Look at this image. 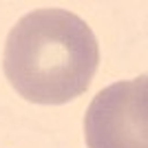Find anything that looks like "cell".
Masks as SVG:
<instances>
[{"label":"cell","mask_w":148,"mask_h":148,"mask_svg":"<svg viewBox=\"0 0 148 148\" xmlns=\"http://www.w3.org/2000/svg\"><path fill=\"white\" fill-rule=\"evenodd\" d=\"M2 66L27 102L66 104L91 86L99 44L80 16L56 7L36 9L11 27Z\"/></svg>","instance_id":"1"},{"label":"cell","mask_w":148,"mask_h":148,"mask_svg":"<svg viewBox=\"0 0 148 148\" xmlns=\"http://www.w3.org/2000/svg\"><path fill=\"white\" fill-rule=\"evenodd\" d=\"M148 77L115 82L93 97L84 115L88 148H148Z\"/></svg>","instance_id":"2"}]
</instances>
